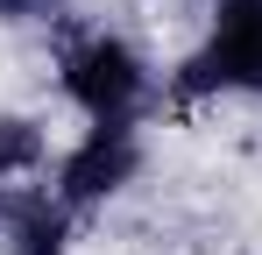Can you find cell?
Here are the masks:
<instances>
[{
	"mask_svg": "<svg viewBox=\"0 0 262 255\" xmlns=\"http://www.w3.org/2000/svg\"><path fill=\"white\" fill-rule=\"evenodd\" d=\"M213 92H262V0H227L220 29L177 71V99H213Z\"/></svg>",
	"mask_w": 262,
	"mask_h": 255,
	"instance_id": "cell-1",
	"label": "cell"
},
{
	"mask_svg": "<svg viewBox=\"0 0 262 255\" xmlns=\"http://www.w3.org/2000/svg\"><path fill=\"white\" fill-rule=\"evenodd\" d=\"M64 92L85 107L92 121H128L135 99H142V85H149V71H142V57H135L121 36H78L64 42Z\"/></svg>",
	"mask_w": 262,
	"mask_h": 255,
	"instance_id": "cell-2",
	"label": "cell"
},
{
	"mask_svg": "<svg viewBox=\"0 0 262 255\" xmlns=\"http://www.w3.org/2000/svg\"><path fill=\"white\" fill-rule=\"evenodd\" d=\"M135 163H142V142H135L128 121H99L64 156V170H57V199L64 206H99V199H114L121 184L135 177Z\"/></svg>",
	"mask_w": 262,
	"mask_h": 255,
	"instance_id": "cell-3",
	"label": "cell"
},
{
	"mask_svg": "<svg viewBox=\"0 0 262 255\" xmlns=\"http://www.w3.org/2000/svg\"><path fill=\"white\" fill-rule=\"evenodd\" d=\"M7 234H14V255H64L71 206H64V199H14Z\"/></svg>",
	"mask_w": 262,
	"mask_h": 255,
	"instance_id": "cell-4",
	"label": "cell"
},
{
	"mask_svg": "<svg viewBox=\"0 0 262 255\" xmlns=\"http://www.w3.org/2000/svg\"><path fill=\"white\" fill-rule=\"evenodd\" d=\"M36 156H43V135H36V121H0V177L36 170Z\"/></svg>",
	"mask_w": 262,
	"mask_h": 255,
	"instance_id": "cell-5",
	"label": "cell"
},
{
	"mask_svg": "<svg viewBox=\"0 0 262 255\" xmlns=\"http://www.w3.org/2000/svg\"><path fill=\"white\" fill-rule=\"evenodd\" d=\"M36 7H50V0H0V14H36Z\"/></svg>",
	"mask_w": 262,
	"mask_h": 255,
	"instance_id": "cell-6",
	"label": "cell"
}]
</instances>
